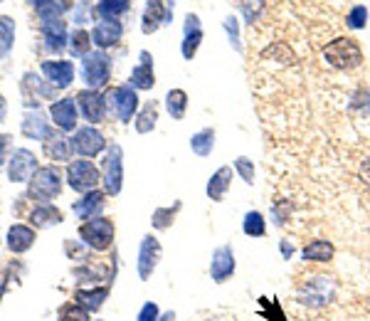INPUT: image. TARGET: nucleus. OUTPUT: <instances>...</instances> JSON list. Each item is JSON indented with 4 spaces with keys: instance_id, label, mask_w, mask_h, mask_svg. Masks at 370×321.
Listing matches in <instances>:
<instances>
[{
    "instance_id": "1",
    "label": "nucleus",
    "mask_w": 370,
    "mask_h": 321,
    "mask_svg": "<svg viewBox=\"0 0 370 321\" xmlns=\"http://www.w3.org/2000/svg\"><path fill=\"white\" fill-rule=\"evenodd\" d=\"M324 60L333 70H358L363 65V53L358 48L356 40H348V38H338L333 40L331 45L324 50Z\"/></svg>"
},
{
    "instance_id": "2",
    "label": "nucleus",
    "mask_w": 370,
    "mask_h": 321,
    "mask_svg": "<svg viewBox=\"0 0 370 321\" xmlns=\"http://www.w3.org/2000/svg\"><path fill=\"white\" fill-rule=\"evenodd\" d=\"M114 235H116V227H114V220L111 217H104V215H97L92 220H87L85 225L80 227V237L87 247L97 252H104L111 247L114 242Z\"/></svg>"
},
{
    "instance_id": "3",
    "label": "nucleus",
    "mask_w": 370,
    "mask_h": 321,
    "mask_svg": "<svg viewBox=\"0 0 370 321\" xmlns=\"http://www.w3.org/2000/svg\"><path fill=\"white\" fill-rule=\"evenodd\" d=\"M299 302L311 309H324L333 302V277L316 274L299 287Z\"/></svg>"
},
{
    "instance_id": "4",
    "label": "nucleus",
    "mask_w": 370,
    "mask_h": 321,
    "mask_svg": "<svg viewBox=\"0 0 370 321\" xmlns=\"http://www.w3.org/2000/svg\"><path fill=\"white\" fill-rule=\"evenodd\" d=\"M82 80L87 89H102L111 80V60L107 53H89L82 57Z\"/></svg>"
},
{
    "instance_id": "5",
    "label": "nucleus",
    "mask_w": 370,
    "mask_h": 321,
    "mask_svg": "<svg viewBox=\"0 0 370 321\" xmlns=\"http://www.w3.org/2000/svg\"><path fill=\"white\" fill-rule=\"evenodd\" d=\"M107 109L121 124H129L134 119V114H136V109H138L136 89H134L131 85H121V87L109 89L107 92Z\"/></svg>"
},
{
    "instance_id": "6",
    "label": "nucleus",
    "mask_w": 370,
    "mask_h": 321,
    "mask_svg": "<svg viewBox=\"0 0 370 321\" xmlns=\"http://www.w3.org/2000/svg\"><path fill=\"white\" fill-rule=\"evenodd\" d=\"M99 180H102V170L87 158L72 160L67 165V183L70 188H75L77 193H89V190H97Z\"/></svg>"
},
{
    "instance_id": "7",
    "label": "nucleus",
    "mask_w": 370,
    "mask_h": 321,
    "mask_svg": "<svg viewBox=\"0 0 370 321\" xmlns=\"http://www.w3.org/2000/svg\"><path fill=\"white\" fill-rule=\"evenodd\" d=\"M102 183L107 188V195H119L124 185V151L119 143L109 146L107 158L102 163Z\"/></svg>"
},
{
    "instance_id": "8",
    "label": "nucleus",
    "mask_w": 370,
    "mask_h": 321,
    "mask_svg": "<svg viewBox=\"0 0 370 321\" xmlns=\"http://www.w3.org/2000/svg\"><path fill=\"white\" fill-rule=\"evenodd\" d=\"M62 190V178L57 173L55 165H45V168H38V173L30 178V198L43 200V203H50L52 198H57Z\"/></svg>"
},
{
    "instance_id": "9",
    "label": "nucleus",
    "mask_w": 370,
    "mask_h": 321,
    "mask_svg": "<svg viewBox=\"0 0 370 321\" xmlns=\"http://www.w3.org/2000/svg\"><path fill=\"white\" fill-rule=\"evenodd\" d=\"M72 143V151H77L80 156L85 158H94L107 148V138L99 129L94 126H85V129H77L75 136L70 138Z\"/></svg>"
},
{
    "instance_id": "10",
    "label": "nucleus",
    "mask_w": 370,
    "mask_h": 321,
    "mask_svg": "<svg viewBox=\"0 0 370 321\" xmlns=\"http://www.w3.org/2000/svg\"><path fill=\"white\" fill-rule=\"evenodd\" d=\"M38 173V156L30 148H18L10 156L8 163V178L13 183H30V178Z\"/></svg>"
},
{
    "instance_id": "11",
    "label": "nucleus",
    "mask_w": 370,
    "mask_h": 321,
    "mask_svg": "<svg viewBox=\"0 0 370 321\" xmlns=\"http://www.w3.org/2000/svg\"><path fill=\"white\" fill-rule=\"evenodd\" d=\"M173 20V3L170 0H146L143 10V35H151L160 28V25H168Z\"/></svg>"
},
{
    "instance_id": "12",
    "label": "nucleus",
    "mask_w": 370,
    "mask_h": 321,
    "mask_svg": "<svg viewBox=\"0 0 370 321\" xmlns=\"http://www.w3.org/2000/svg\"><path fill=\"white\" fill-rule=\"evenodd\" d=\"M234 269H237V260H234V250L230 245H220L212 250L210 257V277L215 284H225L232 279Z\"/></svg>"
},
{
    "instance_id": "13",
    "label": "nucleus",
    "mask_w": 370,
    "mask_h": 321,
    "mask_svg": "<svg viewBox=\"0 0 370 321\" xmlns=\"http://www.w3.org/2000/svg\"><path fill=\"white\" fill-rule=\"evenodd\" d=\"M160 255H163L160 242L156 240L153 235H146L138 247V277L143 279V282L148 277H153L156 267H158V262H160Z\"/></svg>"
},
{
    "instance_id": "14",
    "label": "nucleus",
    "mask_w": 370,
    "mask_h": 321,
    "mask_svg": "<svg viewBox=\"0 0 370 321\" xmlns=\"http://www.w3.org/2000/svg\"><path fill=\"white\" fill-rule=\"evenodd\" d=\"M50 116L60 131H75L77 119H80V104L72 97H65L50 107Z\"/></svg>"
},
{
    "instance_id": "15",
    "label": "nucleus",
    "mask_w": 370,
    "mask_h": 321,
    "mask_svg": "<svg viewBox=\"0 0 370 321\" xmlns=\"http://www.w3.org/2000/svg\"><path fill=\"white\" fill-rule=\"evenodd\" d=\"M77 104H80L87 121L92 124H102L107 116V97H102L97 89H82L77 94Z\"/></svg>"
},
{
    "instance_id": "16",
    "label": "nucleus",
    "mask_w": 370,
    "mask_h": 321,
    "mask_svg": "<svg viewBox=\"0 0 370 321\" xmlns=\"http://www.w3.org/2000/svg\"><path fill=\"white\" fill-rule=\"evenodd\" d=\"M43 75L47 77L50 87L55 89H67L75 80V65L67 60H47L43 62Z\"/></svg>"
},
{
    "instance_id": "17",
    "label": "nucleus",
    "mask_w": 370,
    "mask_h": 321,
    "mask_svg": "<svg viewBox=\"0 0 370 321\" xmlns=\"http://www.w3.org/2000/svg\"><path fill=\"white\" fill-rule=\"evenodd\" d=\"M124 28L119 20H102V23L94 25V33H92V45H97L99 50H107L114 48V45L121 40Z\"/></svg>"
},
{
    "instance_id": "18",
    "label": "nucleus",
    "mask_w": 370,
    "mask_h": 321,
    "mask_svg": "<svg viewBox=\"0 0 370 321\" xmlns=\"http://www.w3.org/2000/svg\"><path fill=\"white\" fill-rule=\"evenodd\" d=\"M104 205H107V193H102V190H89V193H85V198L77 200V203L72 205V210H75V215L80 217V220H92V217H97L102 213Z\"/></svg>"
},
{
    "instance_id": "19",
    "label": "nucleus",
    "mask_w": 370,
    "mask_h": 321,
    "mask_svg": "<svg viewBox=\"0 0 370 321\" xmlns=\"http://www.w3.org/2000/svg\"><path fill=\"white\" fill-rule=\"evenodd\" d=\"M138 65L131 70V87L134 89H153L156 85V75H153V57L151 53H141L138 55Z\"/></svg>"
},
{
    "instance_id": "20",
    "label": "nucleus",
    "mask_w": 370,
    "mask_h": 321,
    "mask_svg": "<svg viewBox=\"0 0 370 321\" xmlns=\"http://www.w3.org/2000/svg\"><path fill=\"white\" fill-rule=\"evenodd\" d=\"M45 153L52 160H70L72 158V143H70V138H67L62 131L47 129V134H45Z\"/></svg>"
},
{
    "instance_id": "21",
    "label": "nucleus",
    "mask_w": 370,
    "mask_h": 321,
    "mask_svg": "<svg viewBox=\"0 0 370 321\" xmlns=\"http://www.w3.org/2000/svg\"><path fill=\"white\" fill-rule=\"evenodd\" d=\"M230 185H232V168L230 165H222V168H217L215 173L210 175V180H207V188H205L207 198L220 203V200H225Z\"/></svg>"
},
{
    "instance_id": "22",
    "label": "nucleus",
    "mask_w": 370,
    "mask_h": 321,
    "mask_svg": "<svg viewBox=\"0 0 370 321\" xmlns=\"http://www.w3.org/2000/svg\"><path fill=\"white\" fill-rule=\"evenodd\" d=\"M43 38H45V48L52 50V53H62L67 48V25L62 20H50V23H43Z\"/></svg>"
},
{
    "instance_id": "23",
    "label": "nucleus",
    "mask_w": 370,
    "mask_h": 321,
    "mask_svg": "<svg viewBox=\"0 0 370 321\" xmlns=\"http://www.w3.org/2000/svg\"><path fill=\"white\" fill-rule=\"evenodd\" d=\"M35 242V230L28 225H13L8 230V247L10 252H15V255H23V252H28L30 247H33Z\"/></svg>"
},
{
    "instance_id": "24",
    "label": "nucleus",
    "mask_w": 370,
    "mask_h": 321,
    "mask_svg": "<svg viewBox=\"0 0 370 321\" xmlns=\"http://www.w3.org/2000/svg\"><path fill=\"white\" fill-rule=\"evenodd\" d=\"M109 297V287H94V289H77L75 292V302L80 304L82 309H87V312H99V309L104 307V302H107Z\"/></svg>"
},
{
    "instance_id": "25",
    "label": "nucleus",
    "mask_w": 370,
    "mask_h": 321,
    "mask_svg": "<svg viewBox=\"0 0 370 321\" xmlns=\"http://www.w3.org/2000/svg\"><path fill=\"white\" fill-rule=\"evenodd\" d=\"M333 255H336V247H333V242H328V240H311L309 245L301 250V260L304 262H319V265L331 262Z\"/></svg>"
},
{
    "instance_id": "26",
    "label": "nucleus",
    "mask_w": 370,
    "mask_h": 321,
    "mask_svg": "<svg viewBox=\"0 0 370 321\" xmlns=\"http://www.w3.org/2000/svg\"><path fill=\"white\" fill-rule=\"evenodd\" d=\"M47 129H50V126H47L45 114L40 111V109H35V111H28V114L23 116V136L40 141V138H45Z\"/></svg>"
},
{
    "instance_id": "27",
    "label": "nucleus",
    "mask_w": 370,
    "mask_h": 321,
    "mask_svg": "<svg viewBox=\"0 0 370 321\" xmlns=\"http://www.w3.org/2000/svg\"><path fill=\"white\" fill-rule=\"evenodd\" d=\"M129 8H131V0H99L94 13L102 20H119Z\"/></svg>"
},
{
    "instance_id": "28",
    "label": "nucleus",
    "mask_w": 370,
    "mask_h": 321,
    "mask_svg": "<svg viewBox=\"0 0 370 321\" xmlns=\"http://www.w3.org/2000/svg\"><path fill=\"white\" fill-rule=\"evenodd\" d=\"M190 148L192 153L200 158L210 156L212 148H215V129H202V131H197L195 136L190 138Z\"/></svg>"
},
{
    "instance_id": "29",
    "label": "nucleus",
    "mask_w": 370,
    "mask_h": 321,
    "mask_svg": "<svg viewBox=\"0 0 370 321\" xmlns=\"http://www.w3.org/2000/svg\"><path fill=\"white\" fill-rule=\"evenodd\" d=\"M30 222H33L35 227L60 225V222H62V213L55 208V205L45 203V205H40V208H35L33 213H30Z\"/></svg>"
},
{
    "instance_id": "30",
    "label": "nucleus",
    "mask_w": 370,
    "mask_h": 321,
    "mask_svg": "<svg viewBox=\"0 0 370 321\" xmlns=\"http://www.w3.org/2000/svg\"><path fill=\"white\" fill-rule=\"evenodd\" d=\"M180 208H183V203L178 200V203L168 205V208L153 210V215H151V225H153L156 230H168V227L175 222V215L180 213Z\"/></svg>"
},
{
    "instance_id": "31",
    "label": "nucleus",
    "mask_w": 370,
    "mask_h": 321,
    "mask_svg": "<svg viewBox=\"0 0 370 321\" xmlns=\"http://www.w3.org/2000/svg\"><path fill=\"white\" fill-rule=\"evenodd\" d=\"M242 232L247 237H264L267 235V220L259 210H249L242 220Z\"/></svg>"
},
{
    "instance_id": "32",
    "label": "nucleus",
    "mask_w": 370,
    "mask_h": 321,
    "mask_svg": "<svg viewBox=\"0 0 370 321\" xmlns=\"http://www.w3.org/2000/svg\"><path fill=\"white\" fill-rule=\"evenodd\" d=\"M156 121H158V107H156V102H148L141 111L136 114V119H134V124H136V131L138 134H148L156 129Z\"/></svg>"
},
{
    "instance_id": "33",
    "label": "nucleus",
    "mask_w": 370,
    "mask_h": 321,
    "mask_svg": "<svg viewBox=\"0 0 370 321\" xmlns=\"http://www.w3.org/2000/svg\"><path fill=\"white\" fill-rule=\"evenodd\" d=\"M165 109L173 119H183L187 111V94L183 89H170L165 94Z\"/></svg>"
},
{
    "instance_id": "34",
    "label": "nucleus",
    "mask_w": 370,
    "mask_h": 321,
    "mask_svg": "<svg viewBox=\"0 0 370 321\" xmlns=\"http://www.w3.org/2000/svg\"><path fill=\"white\" fill-rule=\"evenodd\" d=\"M15 43V20L8 15H0V57H8Z\"/></svg>"
},
{
    "instance_id": "35",
    "label": "nucleus",
    "mask_w": 370,
    "mask_h": 321,
    "mask_svg": "<svg viewBox=\"0 0 370 321\" xmlns=\"http://www.w3.org/2000/svg\"><path fill=\"white\" fill-rule=\"evenodd\" d=\"M70 50L75 57H87L92 53V35L87 33V30L77 28L70 38Z\"/></svg>"
},
{
    "instance_id": "36",
    "label": "nucleus",
    "mask_w": 370,
    "mask_h": 321,
    "mask_svg": "<svg viewBox=\"0 0 370 321\" xmlns=\"http://www.w3.org/2000/svg\"><path fill=\"white\" fill-rule=\"evenodd\" d=\"M75 274L80 277V282H99V279H111V272L109 267H102V265H85L80 269H75Z\"/></svg>"
},
{
    "instance_id": "37",
    "label": "nucleus",
    "mask_w": 370,
    "mask_h": 321,
    "mask_svg": "<svg viewBox=\"0 0 370 321\" xmlns=\"http://www.w3.org/2000/svg\"><path fill=\"white\" fill-rule=\"evenodd\" d=\"M259 317H264L267 321H286V314L281 312L279 302L269 297H259Z\"/></svg>"
},
{
    "instance_id": "38",
    "label": "nucleus",
    "mask_w": 370,
    "mask_h": 321,
    "mask_svg": "<svg viewBox=\"0 0 370 321\" xmlns=\"http://www.w3.org/2000/svg\"><path fill=\"white\" fill-rule=\"evenodd\" d=\"M200 43H202V30L197 28V30H187L185 33V38H183V45H180V53H183L185 60H192L197 53V48H200Z\"/></svg>"
},
{
    "instance_id": "39",
    "label": "nucleus",
    "mask_w": 370,
    "mask_h": 321,
    "mask_svg": "<svg viewBox=\"0 0 370 321\" xmlns=\"http://www.w3.org/2000/svg\"><path fill=\"white\" fill-rule=\"evenodd\" d=\"M60 321H89V312L87 309H82L77 302L72 304H65V307L60 309Z\"/></svg>"
},
{
    "instance_id": "40",
    "label": "nucleus",
    "mask_w": 370,
    "mask_h": 321,
    "mask_svg": "<svg viewBox=\"0 0 370 321\" xmlns=\"http://www.w3.org/2000/svg\"><path fill=\"white\" fill-rule=\"evenodd\" d=\"M368 23V8L366 5H356V8H351V13L346 15V25L351 30H363Z\"/></svg>"
},
{
    "instance_id": "41",
    "label": "nucleus",
    "mask_w": 370,
    "mask_h": 321,
    "mask_svg": "<svg viewBox=\"0 0 370 321\" xmlns=\"http://www.w3.org/2000/svg\"><path fill=\"white\" fill-rule=\"evenodd\" d=\"M23 89L25 92H35V94H43L50 99L52 97V87L47 89V87H43V82H40V77L35 75V72H28V75L23 77Z\"/></svg>"
},
{
    "instance_id": "42",
    "label": "nucleus",
    "mask_w": 370,
    "mask_h": 321,
    "mask_svg": "<svg viewBox=\"0 0 370 321\" xmlns=\"http://www.w3.org/2000/svg\"><path fill=\"white\" fill-rule=\"evenodd\" d=\"M239 10L244 13V20H247L249 25L254 23V20L262 15V10H264V3L262 0H239Z\"/></svg>"
},
{
    "instance_id": "43",
    "label": "nucleus",
    "mask_w": 370,
    "mask_h": 321,
    "mask_svg": "<svg viewBox=\"0 0 370 321\" xmlns=\"http://www.w3.org/2000/svg\"><path fill=\"white\" fill-rule=\"evenodd\" d=\"M234 170H237L239 178H242L247 185H252V183H254V163H252V160H249L247 156L234 158Z\"/></svg>"
},
{
    "instance_id": "44",
    "label": "nucleus",
    "mask_w": 370,
    "mask_h": 321,
    "mask_svg": "<svg viewBox=\"0 0 370 321\" xmlns=\"http://www.w3.org/2000/svg\"><path fill=\"white\" fill-rule=\"evenodd\" d=\"M225 33L227 38H230V45L239 53V50H242V40H239V23L234 15H227L225 18Z\"/></svg>"
},
{
    "instance_id": "45",
    "label": "nucleus",
    "mask_w": 370,
    "mask_h": 321,
    "mask_svg": "<svg viewBox=\"0 0 370 321\" xmlns=\"http://www.w3.org/2000/svg\"><path fill=\"white\" fill-rule=\"evenodd\" d=\"M158 317H160V309H158V304H153V302H146L143 307H141V312H138L136 321H158Z\"/></svg>"
},
{
    "instance_id": "46",
    "label": "nucleus",
    "mask_w": 370,
    "mask_h": 321,
    "mask_svg": "<svg viewBox=\"0 0 370 321\" xmlns=\"http://www.w3.org/2000/svg\"><path fill=\"white\" fill-rule=\"evenodd\" d=\"M353 107H358V109H361V107H370V94H368L366 89H358L356 92V97H353Z\"/></svg>"
},
{
    "instance_id": "47",
    "label": "nucleus",
    "mask_w": 370,
    "mask_h": 321,
    "mask_svg": "<svg viewBox=\"0 0 370 321\" xmlns=\"http://www.w3.org/2000/svg\"><path fill=\"white\" fill-rule=\"evenodd\" d=\"M8 148H10V136H8V134H0V165L5 163V156H8Z\"/></svg>"
},
{
    "instance_id": "48",
    "label": "nucleus",
    "mask_w": 370,
    "mask_h": 321,
    "mask_svg": "<svg viewBox=\"0 0 370 321\" xmlns=\"http://www.w3.org/2000/svg\"><path fill=\"white\" fill-rule=\"evenodd\" d=\"M279 250H281V257H284V260H291V257H294V245H291L289 240H281Z\"/></svg>"
},
{
    "instance_id": "49",
    "label": "nucleus",
    "mask_w": 370,
    "mask_h": 321,
    "mask_svg": "<svg viewBox=\"0 0 370 321\" xmlns=\"http://www.w3.org/2000/svg\"><path fill=\"white\" fill-rule=\"evenodd\" d=\"M361 175H363V178H366L368 183H370V158H368V160H363V165H361Z\"/></svg>"
},
{
    "instance_id": "50",
    "label": "nucleus",
    "mask_w": 370,
    "mask_h": 321,
    "mask_svg": "<svg viewBox=\"0 0 370 321\" xmlns=\"http://www.w3.org/2000/svg\"><path fill=\"white\" fill-rule=\"evenodd\" d=\"M173 319H175V312H165L158 317V321H173Z\"/></svg>"
},
{
    "instance_id": "51",
    "label": "nucleus",
    "mask_w": 370,
    "mask_h": 321,
    "mask_svg": "<svg viewBox=\"0 0 370 321\" xmlns=\"http://www.w3.org/2000/svg\"><path fill=\"white\" fill-rule=\"evenodd\" d=\"M5 116V99H3V94H0V119Z\"/></svg>"
},
{
    "instance_id": "52",
    "label": "nucleus",
    "mask_w": 370,
    "mask_h": 321,
    "mask_svg": "<svg viewBox=\"0 0 370 321\" xmlns=\"http://www.w3.org/2000/svg\"><path fill=\"white\" fill-rule=\"evenodd\" d=\"M5 287H8V284H5V282H0V299H3V294H5Z\"/></svg>"
},
{
    "instance_id": "53",
    "label": "nucleus",
    "mask_w": 370,
    "mask_h": 321,
    "mask_svg": "<svg viewBox=\"0 0 370 321\" xmlns=\"http://www.w3.org/2000/svg\"><path fill=\"white\" fill-rule=\"evenodd\" d=\"M97 321H102V319H97Z\"/></svg>"
}]
</instances>
